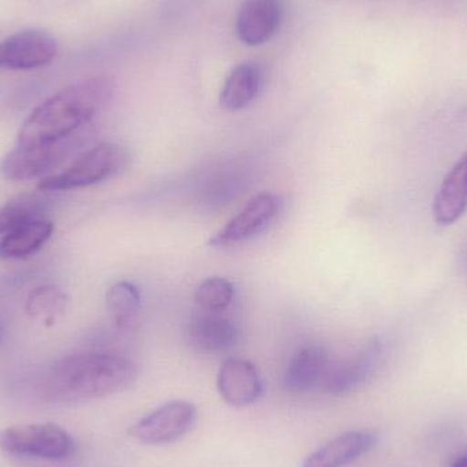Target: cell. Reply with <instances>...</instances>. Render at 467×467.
Wrapping results in <instances>:
<instances>
[{
    "mask_svg": "<svg viewBox=\"0 0 467 467\" xmlns=\"http://www.w3.org/2000/svg\"><path fill=\"white\" fill-rule=\"evenodd\" d=\"M238 328L232 320L213 312L192 318L186 329L192 348L205 354L229 350L238 342Z\"/></svg>",
    "mask_w": 467,
    "mask_h": 467,
    "instance_id": "13",
    "label": "cell"
},
{
    "mask_svg": "<svg viewBox=\"0 0 467 467\" xmlns=\"http://www.w3.org/2000/svg\"><path fill=\"white\" fill-rule=\"evenodd\" d=\"M106 306L117 329L133 331L141 313V294L133 283H115L107 290Z\"/></svg>",
    "mask_w": 467,
    "mask_h": 467,
    "instance_id": "18",
    "label": "cell"
},
{
    "mask_svg": "<svg viewBox=\"0 0 467 467\" xmlns=\"http://www.w3.org/2000/svg\"><path fill=\"white\" fill-rule=\"evenodd\" d=\"M197 408L188 400H171L142 417L131 427L130 435L144 444L172 443L193 427Z\"/></svg>",
    "mask_w": 467,
    "mask_h": 467,
    "instance_id": "6",
    "label": "cell"
},
{
    "mask_svg": "<svg viewBox=\"0 0 467 467\" xmlns=\"http://www.w3.org/2000/svg\"><path fill=\"white\" fill-rule=\"evenodd\" d=\"M261 85L263 68L257 63H242L227 77L219 96V104L224 111H241L257 98Z\"/></svg>",
    "mask_w": 467,
    "mask_h": 467,
    "instance_id": "16",
    "label": "cell"
},
{
    "mask_svg": "<svg viewBox=\"0 0 467 467\" xmlns=\"http://www.w3.org/2000/svg\"><path fill=\"white\" fill-rule=\"evenodd\" d=\"M467 211V150L450 170L433 202V219L441 226H450Z\"/></svg>",
    "mask_w": 467,
    "mask_h": 467,
    "instance_id": "14",
    "label": "cell"
},
{
    "mask_svg": "<svg viewBox=\"0 0 467 467\" xmlns=\"http://www.w3.org/2000/svg\"><path fill=\"white\" fill-rule=\"evenodd\" d=\"M280 202L276 194L260 193L253 197L238 213L222 227L208 244L213 247H229L249 241L264 232L279 215Z\"/></svg>",
    "mask_w": 467,
    "mask_h": 467,
    "instance_id": "8",
    "label": "cell"
},
{
    "mask_svg": "<svg viewBox=\"0 0 467 467\" xmlns=\"http://www.w3.org/2000/svg\"><path fill=\"white\" fill-rule=\"evenodd\" d=\"M57 55L54 36L22 30L0 41V70H32L49 65Z\"/></svg>",
    "mask_w": 467,
    "mask_h": 467,
    "instance_id": "9",
    "label": "cell"
},
{
    "mask_svg": "<svg viewBox=\"0 0 467 467\" xmlns=\"http://www.w3.org/2000/svg\"><path fill=\"white\" fill-rule=\"evenodd\" d=\"M218 391L224 402L235 408L253 405L263 395V380L257 368L242 358H227L219 368Z\"/></svg>",
    "mask_w": 467,
    "mask_h": 467,
    "instance_id": "10",
    "label": "cell"
},
{
    "mask_svg": "<svg viewBox=\"0 0 467 467\" xmlns=\"http://www.w3.org/2000/svg\"><path fill=\"white\" fill-rule=\"evenodd\" d=\"M114 95V82L107 77L85 79L44 101L19 129L18 145L54 144L70 139L87 125Z\"/></svg>",
    "mask_w": 467,
    "mask_h": 467,
    "instance_id": "1",
    "label": "cell"
},
{
    "mask_svg": "<svg viewBox=\"0 0 467 467\" xmlns=\"http://www.w3.org/2000/svg\"><path fill=\"white\" fill-rule=\"evenodd\" d=\"M452 467H467V454L461 457L460 460L455 461Z\"/></svg>",
    "mask_w": 467,
    "mask_h": 467,
    "instance_id": "22",
    "label": "cell"
},
{
    "mask_svg": "<svg viewBox=\"0 0 467 467\" xmlns=\"http://www.w3.org/2000/svg\"><path fill=\"white\" fill-rule=\"evenodd\" d=\"M378 443L373 431H350L305 458L302 467H343L358 460Z\"/></svg>",
    "mask_w": 467,
    "mask_h": 467,
    "instance_id": "12",
    "label": "cell"
},
{
    "mask_svg": "<svg viewBox=\"0 0 467 467\" xmlns=\"http://www.w3.org/2000/svg\"><path fill=\"white\" fill-rule=\"evenodd\" d=\"M73 139L54 144L21 147L16 145L0 164L3 177L10 181H29L41 178L57 169L76 148Z\"/></svg>",
    "mask_w": 467,
    "mask_h": 467,
    "instance_id": "7",
    "label": "cell"
},
{
    "mask_svg": "<svg viewBox=\"0 0 467 467\" xmlns=\"http://www.w3.org/2000/svg\"><path fill=\"white\" fill-rule=\"evenodd\" d=\"M67 299L62 291L54 285H40L33 288L26 299L27 317L44 327H52L66 309Z\"/></svg>",
    "mask_w": 467,
    "mask_h": 467,
    "instance_id": "19",
    "label": "cell"
},
{
    "mask_svg": "<svg viewBox=\"0 0 467 467\" xmlns=\"http://www.w3.org/2000/svg\"><path fill=\"white\" fill-rule=\"evenodd\" d=\"M331 359L323 346L307 345L294 354L285 372V387L304 392L320 387Z\"/></svg>",
    "mask_w": 467,
    "mask_h": 467,
    "instance_id": "15",
    "label": "cell"
},
{
    "mask_svg": "<svg viewBox=\"0 0 467 467\" xmlns=\"http://www.w3.org/2000/svg\"><path fill=\"white\" fill-rule=\"evenodd\" d=\"M128 150L118 144H100L77 159L65 171L44 177L41 192L71 191L87 188L120 174L128 166Z\"/></svg>",
    "mask_w": 467,
    "mask_h": 467,
    "instance_id": "3",
    "label": "cell"
},
{
    "mask_svg": "<svg viewBox=\"0 0 467 467\" xmlns=\"http://www.w3.org/2000/svg\"><path fill=\"white\" fill-rule=\"evenodd\" d=\"M44 211L43 199L35 194H22L11 200L0 208V238L27 222L44 218Z\"/></svg>",
    "mask_w": 467,
    "mask_h": 467,
    "instance_id": "20",
    "label": "cell"
},
{
    "mask_svg": "<svg viewBox=\"0 0 467 467\" xmlns=\"http://www.w3.org/2000/svg\"><path fill=\"white\" fill-rule=\"evenodd\" d=\"M282 14V0H244L235 22L239 40L250 47L266 43L276 33Z\"/></svg>",
    "mask_w": 467,
    "mask_h": 467,
    "instance_id": "11",
    "label": "cell"
},
{
    "mask_svg": "<svg viewBox=\"0 0 467 467\" xmlns=\"http://www.w3.org/2000/svg\"><path fill=\"white\" fill-rule=\"evenodd\" d=\"M54 223L47 218L35 219L0 238V258L21 260L41 249L51 238Z\"/></svg>",
    "mask_w": 467,
    "mask_h": 467,
    "instance_id": "17",
    "label": "cell"
},
{
    "mask_svg": "<svg viewBox=\"0 0 467 467\" xmlns=\"http://www.w3.org/2000/svg\"><path fill=\"white\" fill-rule=\"evenodd\" d=\"M139 376L131 359L117 354L87 353L57 361L43 379V392L60 402L101 400L129 389Z\"/></svg>",
    "mask_w": 467,
    "mask_h": 467,
    "instance_id": "2",
    "label": "cell"
},
{
    "mask_svg": "<svg viewBox=\"0 0 467 467\" xmlns=\"http://www.w3.org/2000/svg\"><path fill=\"white\" fill-rule=\"evenodd\" d=\"M381 362L383 345L380 340L373 337L346 358L331 362L321 381L320 389L327 394H348L367 384L378 373Z\"/></svg>",
    "mask_w": 467,
    "mask_h": 467,
    "instance_id": "5",
    "label": "cell"
},
{
    "mask_svg": "<svg viewBox=\"0 0 467 467\" xmlns=\"http://www.w3.org/2000/svg\"><path fill=\"white\" fill-rule=\"evenodd\" d=\"M234 299V285L224 277H208L200 283L194 301L207 312L219 313L227 309Z\"/></svg>",
    "mask_w": 467,
    "mask_h": 467,
    "instance_id": "21",
    "label": "cell"
},
{
    "mask_svg": "<svg viewBox=\"0 0 467 467\" xmlns=\"http://www.w3.org/2000/svg\"><path fill=\"white\" fill-rule=\"evenodd\" d=\"M0 450L16 457L63 461L73 454L74 441L55 424L16 425L0 432Z\"/></svg>",
    "mask_w": 467,
    "mask_h": 467,
    "instance_id": "4",
    "label": "cell"
}]
</instances>
